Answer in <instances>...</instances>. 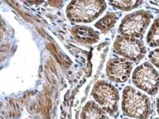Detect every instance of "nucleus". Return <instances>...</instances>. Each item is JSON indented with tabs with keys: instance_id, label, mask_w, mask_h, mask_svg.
<instances>
[{
	"instance_id": "f257e3e1",
	"label": "nucleus",
	"mask_w": 159,
	"mask_h": 119,
	"mask_svg": "<svg viewBox=\"0 0 159 119\" xmlns=\"http://www.w3.org/2000/svg\"><path fill=\"white\" fill-rule=\"evenodd\" d=\"M122 110L125 115L137 119H147L152 112L149 98L131 86L123 91Z\"/></svg>"
},
{
	"instance_id": "f03ea898",
	"label": "nucleus",
	"mask_w": 159,
	"mask_h": 119,
	"mask_svg": "<svg viewBox=\"0 0 159 119\" xmlns=\"http://www.w3.org/2000/svg\"><path fill=\"white\" fill-rule=\"evenodd\" d=\"M104 1H72L67 6L66 13L69 20L75 23H90L105 10Z\"/></svg>"
},
{
	"instance_id": "7ed1b4c3",
	"label": "nucleus",
	"mask_w": 159,
	"mask_h": 119,
	"mask_svg": "<svg viewBox=\"0 0 159 119\" xmlns=\"http://www.w3.org/2000/svg\"><path fill=\"white\" fill-rule=\"evenodd\" d=\"M92 94L95 100L107 113L111 116L117 113L120 97L114 85L105 80L98 81L93 86Z\"/></svg>"
},
{
	"instance_id": "20e7f679",
	"label": "nucleus",
	"mask_w": 159,
	"mask_h": 119,
	"mask_svg": "<svg viewBox=\"0 0 159 119\" xmlns=\"http://www.w3.org/2000/svg\"><path fill=\"white\" fill-rule=\"evenodd\" d=\"M152 19L151 15L140 10L125 16L118 28L120 36L142 38Z\"/></svg>"
},
{
	"instance_id": "39448f33",
	"label": "nucleus",
	"mask_w": 159,
	"mask_h": 119,
	"mask_svg": "<svg viewBox=\"0 0 159 119\" xmlns=\"http://www.w3.org/2000/svg\"><path fill=\"white\" fill-rule=\"evenodd\" d=\"M132 83L139 89L150 95L159 89V73L148 62L138 66L132 75Z\"/></svg>"
},
{
	"instance_id": "423d86ee",
	"label": "nucleus",
	"mask_w": 159,
	"mask_h": 119,
	"mask_svg": "<svg viewBox=\"0 0 159 119\" xmlns=\"http://www.w3.org/2000/svg\"><path fill=\"white\" fill-rule=\"evenodd\" d=\"M113 48L118 55L134 62H140L147 53L146 47L139 39L123 36L116 38Z\"/></svg>"
},
{
	"instance_id": "0eeeda50",
	"label": "nucleus",
	"mask_w": 159,
	"mask_h": 119,
	"mask_svg": "<svg viewBox=\"0 0 159 119\" xmlns=\"http://www.w3.org/2000/svg\"><path fill=\"white\" fill-rule=\"evenodd\" d=\"M133 69L132 63L123 58L110 59L106 67V74L110 80L115 83H124L128 80Z\"/></svg>"
},
{
	"instance_id": "6e6552de",
	"label": "nucleus",
	"mask_w": 159,
	"mask_h": 119,
	"mask_svg": "<svg viewBox=\"0 0 159 119\" xmlns=\"http://www.w3.org/2000/svg\"><path fill=\"white\" fill-rule=\"evenodd\" d=\"M71 31L77 42L85 45L97 43L100 39L98 33L89 26L76 25L72 27Z\"/></svg>"
},
{
	"instance_id": "1a4fd4ad",
	"label": "nucleus",
	"mask_w": 159,
	"mask_h": 119,
	"mask_svg": "<svg viewBox=\"0 0 159 119\" xmlns=\"http://www.w3.org/2000/svg\"><path fill=\"white\" fill-rule=\"evenodd\" d=\"M102 107L94 101H89L84 107L81 119H108V116Z\"/></svg>"
},
{
	"instance_id": "9d476101",
	"label": "nucleus",
	"mask_w": 159,
	"mask_h": 119,
	"mask_svg": "<svg viewBox=\"0 0 159 119\" xmlns=\"http://www.w3.org/2000/svg\"><path fill=\"white\" fill-rule=\"evenodd\" d=\"M117 20V16L115 13H108L104 17L98 20L95 24V26L100 30L101 33H107L113 28Z\"/></svg>"
},
{
	"instance_id": "9b49d317",
	"label": "nucleus",
	"mask_w": 159,
	"mask_h": 119,
	"mask_svg": "<svg viewBox=\"0 0 159 119\" xmlns=\"http://www.w3.org/2000/svg\"><path fill=\"white\" fill-rule=\"evenodd\" d=\"M147 43L151 47H159V18L155 20L148 31Z\"/></svg>"
},
{
	"instance_id": "f8f14e48",
	"label": "nucleus",
	"mask_w": 159,
	"mask_h": 119,
	"mask_svg": "<svg viewBox=\"0 0 159 119\" xmlns=\"http://www.w3.org/2000/svg\"><path fill=\"white\" fill-rule=\"evenodd\" d=\"M142 1H110L109 3L114 8L122 11H130L139 7Z\"/></svg>"
},
{
	"instance_id": "ddd939ff",
	"label": "nucleus",
	"mask_w": 159,
	"mask_h": 119,
	"mask_svg": "<svg viewBox=\"0 0 159 119\" xmlns=\"http://www.w3.org/2000/svg\"><path fill=\"white\" fill-rule=\"evenodd\" d=\"M150 62L159 69V48L151 51L148 54Z\"/></svg>"
},
{
	"instance_id": "4468645a",
	"label": "nucleus",
	"mask_w": 159,
	"mask_h": 119,
	"mask_svg": "<svg viewBox=\"0 0 159 119\" xmlns=\"http://www.w3.org/2000/svg\"><path fill=\"white\" fill-rule=\"evenodd\" d=\"M156 107H157V110L159 115V96L156 100Z\"/></svg>"
},
{
	"instance_id": "2eb2a0df",
	"label": "nucleus",
	"mask_w": 159,
	"mask_h": 119,
	"mask_svg": "<svg viewBox=\"0 0 159 119\" xmlns=\"http://www.w3.org/2000/svg\"><path fill=\"white\" fill-rule=\"evenodd\" d=\"M150 2L152 3H153V5H157V6H158V7H159V1H155V2L151 1V2Z\"/></svg>"
},
{
	"instance_id": "dca6fc26",
	"label": "nucleus",
	"mask_w": 159,
	"mask_h": 119,
	"mask_svg": "<svg viewBox=\"0 0 159 119\" xmlns=\"http://www.w3.org/2000/svg\"><path fill=\"white\" fill-rule=\"evenodd\" d=\"M123 119H129V118H123Z\"/></svg>"
},
{
	"instance_id": "f3484780",
	"label": "nucleus",
	"mask_w": 159,
	"mask_h": 119,
	"mask_svg": "<svg viewBox=\"0 0 159 119\" xmlns=\"http://www.w3.org/2000/svg\"><path fill=\"white\" fill-rule=\"evenodd\" d=\"M153 119H159V118H153Z\"/></svg>"
}]
</instances>
